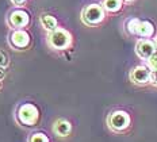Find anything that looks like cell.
Segmentation results:
<instances>
[{"mask_svg":"<svg viewBox=\"0 0 157 142\" xmlns=\"http://www.w3.org/2000/svg\"><path fill=\"white\" fill-rule=\"evenodd\" d=\"M153 33H155V27H153L152 23L148 21H140L134 34L141 38H150L153 35Z\"/></svg>","mask_w":157,"mask_h":142,"instance_id":"cell-9","label":"cell"},{"mask_svg":"<svg viewBox=\"0 0 157 142\" xmlns=\"http://www.w3.org/2000/svg\"><path fill=\"white\" fill-rule=\"evenodd\" d=\"M6 76V68L4 67H0V80Z\"/></svg>","mask_w":157,"mask_h":142,"instance_id":"cell-17","label":"cell"},{"mask_svg":"<svg viewBox=\"0 0 157 142\" xmlns=\"http://www.w3.org/2000/svg\"><path fill=\"white\" fill-rule=\"evenodd\" d=\"M150 69L149 67H137L134 68L130 73V79L136 84H146L150 81Z\"/></svg>","mask_w":157,"mask_h":142,"instance_id":"cell-8","label":"cell"},{"mask_svg":"<svg viewBox=\"0 0 157 142\" xmlns=\"http://www.w3.org/2000/svg\"><path fill=\"white\" fill-rule=\"evenodd\" d=\"M71 123L68 121H64V119H60L56 122L54 125V131L56 134H58L60 137H67L68 134L71 133Z\"/></svg>","mask_w":157,"mask_h":142,"instance_id":"cell-10","label":"cell"},{"mask_svg":"<svg viewBox=\"0 0 157 142\" xmlns=\"http://www.w3.org/2000/svg\"><path fill=\"white\" fill-rule=\"evenodd\" d=\"M156 49H157V41H156Z\"/></svg>","mask_w":157,"mask_h":142,"instance_id":"cell-20","label":"cell"},{"mask_svg":"<svg viewBox=\"0 0 157 142\" xmlns=\"http://www.w3.org/2000/svg\"><path fill=\"white\" fill-rule=\"evenodd\" d=\"M148 67L150 71H157V52L148 60Z\"/></svg>","mask_w":157,"mask_h":142,"instance_id":"cell-14","label":"cell"},{"mask_svg":"<svg viewBox=\"0 0 157 142\" xmlns=\"http://www.w3.org/2000/svg\"><path fill=\"white\" fill-rule=\"evenodd\" d=\"M136 52L138 54V57L144 58V60H149L153 54L157 52L156 49V42H152L149 39H141V41L137 42L136 46Z\"/></svg>","mask_w":157,"mask_h":142,"instance_id":"cell-5","label":"cell"},{"mask_svg":"<svg viewBox=\"0 0 157 142\" xmlns=\"http://www.w3.org/2000/svg\"><path fill=\"white\" fill-rule=\"evenodd\" d=\"M8 65V56L4 52L0 50V67H7Z\"/></svg>","mask_w":157,"mask_h":142,"instance_id":"cell-15","label":"cell"},{"mask_svg":"<svg viewBox=\"0 0 157 142\" xmlns=\"http://www.w3.org/2000/svg\"><path fill=\"white\" fill-rule=\"evenodd\" d=\"M104 19V8L103 6L99 4H91L86 7V10L83 11V21L87 23V25L95 26L99 25Z\"/></svg>","mask_w":157,"mask_h":142,"instance_id":"cell-3","label":"cell"},{"mask_svg":"<svg viewBox=\"0 0 157 142\" xmlns=\"http://www.w3.org/2000/svg\"><path fill=\"white\" fill-rule=\"evenodd\" d=\"M125 2H132V0H125Z\"/></svg>","mask_w":157,"mask_h":142,"instance_id":"cell-19","label":"cell"},{"mask_svg":"<svg viewBox=\"0 0 157 142\" xmlns=\"http://www.w3.org/2000/svg\"><path fill=\"white\" fill-rule=\"evenodd\" d=\"M103 8L109 12H118L122 8V0H103Z\"/></svg>","mask_w":157,"mask_h":142,"instance_id":"cell-12","label":"cell"},{"mask_svg":"<svg viewBox=\"0 0 157 142\" xmlns=\"http://www.w3.org/2000/svg\"><path fill=\"white\" fill-rule=\"evenodd\" d=\"M25 2H26V0H12V3H15L16 6H19V4H23Z\"/></svg>","mask_w":157,"mask_h":142,"instance_id":"cell-18","label":"cell"},{"mask_svg":"<svg viewBox=\"0 0 157 142\" xmlns=\"http://www.w3.org/2000/svg\"><path fill=\"white\" fill-rule=\"evenodd\" d=\"M39 118V112L34 104H23L18 110V121L25 126H34Z\"/></svg>","mask_w":157,"mask_h":142,"instance_id":"cell-2","label":"cell"},{"mask_svg":"<svg viewBox=\"0 0 157 142\" xmlns=\"http://www.w3.org/2000/svg\"><path fill=\"white\" fill-rule=\"evenodd\" d=\"M11 44L16 49H26L30 45V35L23 29H16L11 34Z\"/></svg>","mask_w":157,"mask_h":142,"instance_id":"cell-6","label":"cell"},{"mask_svg":"<svg viewBox=\"0 0 157 142\" xmlns=\"http://www.w3.org/2000/svg\"><path fill=\"white\" fill-rule=\"evenodd\" d=\"M71 42H72L71 34L64 29L57 27L49 34V45L56 50H64L71 45Z\"/></svg>","mask_w":157,"mask_h":142,"instance_id":"cell-1","label":"cell"},{"mask_svg":"<svg viewBox=\"0 0 157 142\" xmlns=\"http://www.w3.org/2000/svg\"><path fill=\"white\" fill-rule=\"evenodd\" d=\"M10 23L16 29H23L30 23V15L25 10H14L10 14Z\"/></svg>","mask_w":157,"mask_h":142,"instance_id":"cell-7","label":"cell"},{"mask_svg":"<svg viewBox=\"0 0 157 142\" xmlns=\"http://www.w3.org/2000/svg\"><path fill=\"white\" fill-rule=\"evenodd\" d=\"M30 142H49V140L45 134L35 133V134H33V137L30 138Z\"/></svg>","mask_w":157,"mask_h":142,"instance_id":"cell-13","label":"cell"},{"mask_svg":"<svg viewBox=\"0 0 157 142\" xmlns=\"http://www.w3.org/2000/svg\"><path fill=\"white\" fill-rule=\"evenodd\" d=\"M109 125L113 130L123 131L129 127L130 117L126 114L125 111H115L114 114H111V117L109 118Z\"/></svg>","mask_w":157,"mask_h":142,"instance_id":"cell-4","label":"cell"},{"mask_svg":"<svg viewBox=\"0 0 157 142\" xmlns=\"http://www.w3.org/2000/svg\"><path fill=\"white\" fill-rule=\"evenodd\" d=\"M150 81H152L153 84L157 85V71H152V72H150Z\"/></svg>","mask_w":157,"mask_h":142,"instance_id":"cell-16","label":"cell"},{"mask_svg":"<svg viewBox=\"0 0 157 142\" xmlns=\"http://www.w3.org/2000/svg\"><path fill=\"white\" fill-rule=\"evenodd\" d=\"M41 25L48 31H53L57 29V21H56V18L49 14H44L41 16Z\"/></svg>","mask_w":157,"mask_h":142,"instance_id":"cell-11","label":"cell"}]
</instances>
